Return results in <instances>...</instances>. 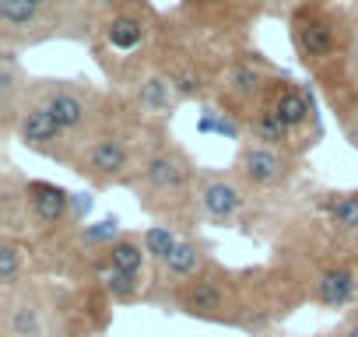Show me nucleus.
Masks as SVG:
<instances>
[{"label":"nucleus","mask_w":358,"mask_h":337,"mask_svg":"<svg viewBox=\"0 0 358 337\" xmlns=\"http://www.w3.org/2000/svg\"><path fill=\"white\" fill-rule=\"evenodd\" d=\"M316 81H320V88H323V95H327V102H330V109H334V116L341 123V130L348 123H355L358 120V46L348 57H341L334 67L320 71Z\"/></svg>","instance_id":"2eb2a0df"},{"label":"nucleus","mask_w":358,"mask_h":337,"mask_svg":"<svg viewBox=\"0 0 358 337\" xmlns=\"http://www.w3.org/2000/svg\"><path fill=\"white\" fill-rule=\"evenodd\" d=\"M281 78V71L274 64H267L260 53H236L225 60V67L215 78V95L225 106L229 116H236L239 123L264 102V95L271 92V85Z\"/></svg>","instance_id":"0eeeda50"},{"label":"nucleus","mask_w":358,"mask_h":337,"mask_svg":"<svg viewBox=\"0 0 358 337\" xmlns=\"http://www.w3.org/2000/svg\"><path fill=\"white\" fill-rule=\"evenodd\" d=\"M92 274H95V281L102 285V292H106L113 302H120V306H130V302L144 299L148 288H151V278L127 274V271H116V267H106V264H95Z\"/></svg>","instance_id":"412c9836"},{"label":"nucleus","mask_w":358,"mask_h":337,"mask_svg":"<svg viewBox=\"0 0 358 337\" xmlns=\"http://www.w3.org/2000/svg\"><path fill=\"white\" fill-rule=\"evenodd\" d=\"M323 337H358V309H355L337 330H330V334H323Z\"/></svg>","instance_id":"393cba45"},{"label":"nucleus","mask_w":358,"mask_h":337,"mask_svg":"<svg viewBox=\"0 0 358 337\" xmlns=\"http://www.w3.org/2000/svg\"><path fill=\"white\" fill-rule=\"evenodd\" d=\"M99 264L116 267V271H127V274H141V278H148L151 257H148L144 236H137V232H123V236H120V239L99 257ZM92 267H95V264H92Z\"/></svg>","instance_id":"aec40b11"},{"label":"nucleus","mask_w":358,"mask_h":337,"mask_svg":"<svg viewBox=\"0 0 358 337\" xmlns=\"http://www.w3.org/2000/svg\"><path fill=\"white\" fill-rule=\"evenodd\" d=\"M57 36H71V29L46 8L32 4V0H0V39H4V50L39 46Z\"/></svg>","instance_id":"ddd939ff"},{"label":"nucleus","mask_w":358,"mask_h":337,"mask_svg":"<svg viewBox=\"0 0 358 337\" xmlns=\"http://www.w3.org/2000/svg\"><path fill=\"white\" fill-rule=\"evenodd\" d=\"M323 225L344 239V243H358V190H330L320 194L316 201Z\"/></svg>","instance_id":"f3484780"},{"label":"nucleus","mask_w":358,"mask_h":337,"mask_svg":"<svg viewBox=\"0 0 358 337\" xmlns=\"http://www.w3.org/2000/svg\"><path fill=\"white\" fill-rule=\"evenodd\" d=\"M29 99L39 102L74 141L78 148L92 137H99L102 130H109L123 113L116 95L92 88L88 81H67V78H39L29 85Z\"/></svg>","instance_id":"39448f33"},{"label":"nucleus","mask_w":358,"mask_h":337,"mask_svg":"<svg viewBox=\"0 0 358 337\" xmlns=\"http://www.w3.org/2000/svg\"><path fill=\"white\" fill-rule=\"evenodd\" d=\"M130 113L141 116L144 123H165L172 120V113L183 106V99H179L176 85L169 81V74L151 60L134 81H130V99H127Z\"/></svg>","instance_id":"4468645a"},{"label":"nucleus","mask_w":358,"mask_h":337,"mask_svg":"<svg viewBox=\"0 0 358 337\" xmlns=\"http://www.w3.org/2000/svg\"><path fill=\"white\" fill-rule=\"evenodd\" d=\"M253 204V190L232 173L222 168H201L197 176V218L218 225V229H236Z\"/></svg>","instance_id":"9d476101"},{"label":"nucleus","mask_w":358,"mask_h":337,"mask_svg":"<svg viewBox=\"0 0 358 337\" xmlns=\"http://www.w3.org/2000/svg\"><path fill=\"white\" fill-rule=\"evenodd\" d=\"M123 4V0H78V8H81V15H85V22L95 29V22L99 18H106L109 11H116Z\"/></svg>","instance_id":"b1692460"},{"label":"nucleus","mask_w":358,"mask_h":337,"mask_svg":"<svg viewBox=\"0 0 358 337\" xmlns=\"http://www.w3.org/2000/svg\"><path fill=\"white\" fill-rule=\"evenodd\" d=\"M25 151H32V155H43V158H50V162H60V165H74V158H78V141L39 106V102H32V99H25L22 102V109L15 113V120L4 127Z\"/></svg>","instance_id":"6e6552de"},{"label":"nucleus","mask_w":358,"mask_h":337,"mask_svg":"<svg viewBox=\"0 0 358 337\" xmlns=\"http://www.w3.org/2000/svg\"><path fill=\"white\" fill-rule=\"evenodd\" d=\"M158 36V11L148 0H123L116 11L95 22V57L109 71V78L134 81L151 64V46Z\"/></svg>","instance_id":"7ed1b4c3"},{"label":"nucleus","mask_w":358,"mask_h":337,"mask_svg":"<svg viewBox=\"0 0 358 337\" xmlns=\"http://www.w3.org/2000/svg\"><path fill=\"white\" fill-rule=\"evenodd\" d=\"M253 4H264V0H183V11H194V25L197 18L215 25H222L225 18V25H236L243 15L253 11Z\"/></svg>","instance_id":"4be33fe9"},{"label":"nucleus","mask_w":358,"mask_h":337,"mask_svg":"<svg viewBox=\"0 0 358 337\" xmlns=\"http://www.w3.org/2000/svg\"><path fill=\"white\" fill-rule=\"evenodd\" d=\"M288 39L299 64L316 78L358 46V18L330 0H306L288 15Z\"/></svg>","instance_id":"20e7f679"},{"label":"nucleus","mask_w":358,"mask_h":337,"mask_svg":"<svg viewBox=\"0 0 358 337\" xmlns=\"http://www.w3.org/2000/svg\"><path fill=\"white\" fill-rule=\"evenodd\" d=\"M264 106L281 120V127L292 134V141L299 144V151L306 155L316 137H320V116H316V102H313V92L302 88L299 81H292L288 74H281L271 92L264 95Z\"/></svg>","instance_id":"f8f14e48"},{"label":"nucleus","mask_w":358,"mask_h":337,"mask_svg":"<svg viewBox=\"0 0 358 337\" xmlns=\"http://www.w3.org/2000/svg\"><path fill=\"white\" fill-rule=\"evenodd\" d=\"M32 4H39V8H46L50 15H57L67 29H78L81 22H85V15H81V8H78V0H32ZM74 36V32H71Z\"/></svg>","instance_id":"5701e85b"},{"label":"nucleus","mask_w":358,"mask_h":337,"mask_svg":"<svg viewBox=\"0 0 358 337\" xmlns=\"http://www.w3.org/2000/svg\"><path fill=\"white\" fill-rule=\"evenodd\" d=\"M267 271H229L215 264L204 278L187 285L176 295L172 309L187 313L204 323H229V327H250V316L260 313L250 306V292L260 288Z\"/></svg>","instance_id":"423d86ee"},{"label":"nucleus","mask_w":358,"mask_h":337,"mask_svg":"<svg viewBox=\"0 0 358 337\" xmlns=\"http://www.w3.org/2000/svg\"><path fill=\"white\" fill-rule=\"evenodd\" d=\"M130 113V109H127ZM158 130L151 123H144L141 116H120L109 130H102L99 137L85 141L78 148V158L71 165V173H78L85 183L106 190V187H130L137 165L144 158V151L155 144Z\"/></svg>","instance_id":"f03ea898"},{"label":"nucleus","mask_w":358,"mask_h":337,"mask_svg":"<svg viewBox=\"0 0 358 337\" xmlns=\"http://www.w3.org/2000/svg\"><path fill=\"white\" fill-rule=\"evenodd\" d=\"M215 264L218 260H215L211 243L201 239V236H194V232H187L165 260H158L151 267V288H148V295L151 299L169 295V306H172L179 292H183L187 285H194L197 278H204Z\"/></svg>","instance_id":"1a4fd4ad"},{"label":"nucleus","mask_w":358,"mask_h":337,"mask_svg":"<svg viewBox=\"0 0 358 337\" xmlns=\"http://www.w3.org/2000/svg\"><path fill=\"white\" fill-rule=\"evenodd\" d=\"M197 176L201 165H194L187 148L158 134L155 144L144 151L127 190L137 197L144 215L158 218V225L179 229V222L197 218Z\"/></svg>","instance_id":"f257e3e1"},{"label":"nucleus","mask_w":358,"mask_h":337,"mask_svg":"<svg viewBox=\"0 0 358 337\" xmlns=\"http://www.w3.org/2000/svg\"><path fill=\"white\" fill-rule=\"evenodd\" d=\"M299 165H302L299 155H288V151L246 141V144H239V151L232 158V173L253 194H278V190H288L295 183Z\"/></svg>","instance_id":"9b49d317"},{"label":"nucleus","mask_w":358,"mask_h":337,"mask_svg":"<svg viewBox=\"0 0 358 337\" xmlns=\"http://www.w3.org/2000/svg\"><path fill=\"white\" fill-rule=\"evenodd\" d=\"M264 4H288V15H292L299 4H306V0H264Z\"/></svg>","instance_id":"a878e982"},{"label":"nucleus","mask_w":358,"mask_h":337,"mask_svg":"<svg viewBox=\"0 0 358 337\" xmlns=\"http://www.w3.org/2000/svg\"><path fill=\"white\" fill-rule=\"evenodd\" d=\"M32 246L22 236H0V292H18L25 285Z\"/></svg>","instance_id":"6ab92c4d"},{"label":"nucleus","mask_w":358,"mask_h":337,"mask_svg":"<svg viewBox=\"0 0 358 337\" xmlns=\"http://www.w3.org/2000/svg\"><path fill=\"white\" fill-rule=\"evenodd\" d=\"M4 334L8 337H50L46 302L36 288L22 285L18 292L4 295Z\"/></svg>","instance_id":"dca6fc26"},{"label":"nucleus","mask_w":358,"mask_h":337,"mask_svg":"<svg viewBox=\"0 0 358 337\" xmlns=\"http://www.w3.org/2000/svg\"><path fill=\"white\" fill-rule=\"evenodd\" d=\"M29 85H32V78L22 71L18 53L4 50V57H0V116H4V127L15 120V113L29 99Z\"/></svg>","instance_id":"a211bd4d"}]
</instances>
